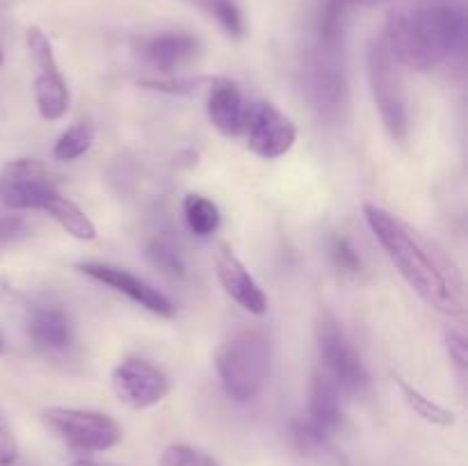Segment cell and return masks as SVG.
Here are the masks:
<instances>
[{
    "instance_id": "7",
    "label": "cell",
    "mask_w": 468,
    "mask_h": 466,
    "mask_svg": "<svg viewBox=\"0 0 468 466\" xmlns=\"http://www.w3.org/2000/svg\"><path fill=\"white\" fill-rule=\"evenodd\" d=\"M44 420L67 446L82 452H103L122 441L117 420L101 411L50 407L44 411Z\"/></svg>"
},
{
    "instance_id": "15",
    "label": "cell",
    "mask_w": 468,
    "mask_h": 466,
    "mask_svg": "<svg viewBox=\"0 0 468 466\" xmlns=\"http://www.w3.org/2000/svg\"><path fill=\"white\" fill-rule=\"evenodd\" d=\"M27 334L32 343L46 355H62L73 343L71 320L55 304H39L30 311Z\"/></svg>"
},
{
    "instance_id": "22",
    "label": "cell",
    "mask_w": 468,
    "mask_h": 466,
    "mask_svg": "<svg viewBox=\"0 0 468 466\" xmlns=\"http://www.w3.org/2000/svg\"><path fill=\"white\" fill-rule=\"evenodd\" d=\"M187 3L204 9L233 39H240L245 35V18H242V9L236 0H187Z\"/></svg>"
},
{
    "instance_id": "30",
    "label": "cell",
    "mask_w": 468,
    "mask_h": 466,
    "mask_svg": "<svg viewBox=\"0 0 468 466\" xmlns=\"http://www.w3.org/2000/svg\"><path fill=\"white\" fill-rule=\"evenodd\" d=\"M347 5H375V3H382V0H346Z\"/></svg>"
},
{
    "instance_id": "26",
    "label": "cell",
    "mask_w": 468,
    "mask_h": 466,
    "mask_svg": "<svg viewBox=\"0 0 468 466\" xmlns=\"http://www.w3.org/2000/svg\"><path fill=\"white\" fill-rule=\"evenodd\" d=\"M443 343H446V350H448V356H451V361L455 364V368L460 370L462 377H464L468 368V341L464 332H460V329H446Z\"/></svg>"
},
{
    "instance_id": "31",
    "label": "cell",
    "mask_w": 468,
    "mask_h": 466,
    "mask_svg": "<svg viewBox=\"0 0 468 466\" xmlns=\"http://www.w3.org/2000/svg\"><path fill=\"white\" fill-rule=\"evenodd\" d=\"M5 352V338H3V334H0V355H3Z\"/></svg>"
},
{
    "instance_id": "24",
    "label": "cell",
    "mask_w": 468,
    "mask_h": 466,
    "mask_svg": "<svg viewBox=\"0 0 468 466\" xmlns=\"http://www.w3.org/2000/svg\"><path fill=\"white\" fill-rule=\"evenodd\" d=\"M160 466H219L218 461L204 450L187 446V443H172L165 448L160 457Z\"/></svg>"
},
{
    "instance_id": "19",
    "label": "cell",
    "mask_w": 468,
    "mask_h": 466,
    "mask_svg": "<svg viewBox=\"0 0 468 466\" xmlns=\"http://www.w3.org/2000/svg\"><path fill=\"white\" fill-rule=\"evenodd\" d=\"M183 215H186L190 231L199 238L213 236L219 228V222H222L218 204L201 195H187L183 199Z\"/></svg>"
},
{
    "instance_id": "2",
    "label": "cell",
    "mask_w": 468,
    "mask_h": 466,
    "mask_svg": "<svg viewBox=\"0 0 468 466\" xmlns=\"http://www.w3.org/2000/svg\"><path fill=\"white\" fill-rule=\"evenodd\" d=\"M464 9L455 0H400L388 12L382 41L398 64L432 71L464 44Z\"/></svg>"
},
{
    "instance_id": "14",
    "label": "cell",
    "mask_w": 468,
    "mask_h": 466,
    "mask_svg": "<svg viewBox=\"0 0 468 466\" xmlns=\"http://www.w3.org/2000/svg\"><path fill=\"white\" fill-rule=\"evenodd\" d=\"M206 112L210 123L218 128L222 135L236 137L245 126V103L238 85L229 78H210L208 96H206Z\"/></svg>"
},
{
    "instance_id": "12",
    "label": "cell",
    "mask_w": 468,
    "mask_h": 466,
    "mask_svg": "<svg viewBox=\"0 0 468 466\" xmlns=\"http://www.w3.org/2000/svg\"><path fill=\"white\" fill-rule=\"evenodd\" d=\"M114 393L133 409H149L169 393V379L158 365L144 359H123L112 370Z\"/></svg>"
},
{
    "instance_id": "20",
    "label": "cell",
    "mask_w": 468,
    "mask_h": 466,
    "mask_svg": "<svg viewBox=\"0 0 468 466\" xmlns=\"http://www.w3.org/2000/svg\"><path fill=\"white\" fill-rule=\"evenodd\" d=\"M396 384H398V388L402 391V396H405V402L411 407V409H414L416 416H420V418L428 420V423L439 425V428H448V425L455 423V416H452V411H448L446 407H441L439 402H434L432 397H428L425 393H420L419 388H416L414 384L407 382L405 377L396 375Z\"/></svg>"
},
{
    "instance_id": "21",
    "label": "cell",
    "mask_w": 468,
    "mask_h": 466,
    "mask_svg": "<svg viewBox=\"0 0 468 466\" xmlns=\"http://www.w3.org/2000/svg\"><path fill=\"white\" fill-rule=\"evenodd\" d=\"M94 126L90 123H76V126L67 128L55 142L53 158L62 160V163H73V160L82 158L94 144Z\"/></svg>"
},
{
    "instance_id": "32",
    "label": "cell",
    "mask_w": 468,
    "mask_h": 466,
    "mask_svg": "<svg viewBox=\"0 0 468 466\" xmlns=\"http://www.w3.org/2000/svg\"><path fill=\"white\" fill-rule=\"evenodd\" d=\"M5 62V55H3V50H0V64Z\"/></svg>"
},
{
    "instance_id": "4",
    "label": "cell",
    "mask_w": 468,
    "mask_h": 466,
    "mask_svg": "<svg viewBox=\"0 0 468 466\" xmlns=\"http://www.w3.org/2000/svg\"><path fill=\"white\" fill-rule=\"evenodd\" d=\"M272 347L261 329H247L224 343L218 352V375L229 397L251 402L261 396L270 375Z\"/></svg>"
},
{
    "instance_id": "29",
    "label": "cell",
    "mask_w": 468,
    "mask_h": 466,
    "mask_svg": "<svg viewBox=\"0 0 468 466\" xmlns=\"http://www.w3.org/2000/svg\"><path fill=\"white\" fill-rule=\"evenodd\" d=\"M71 466H103V464H99V461H91V460H78V461H73Z\"/></svg>"
},
{
    "instance_id": "3",
    "label": "cell",
    "mask_w": 468,
    "mask_h": 466,
    "mask_svg": "<svg viewBox=\"0 0 468 466\" xmlns=\"http://www.w3.org/2000/svg\"><path fill=\"white\" fill-rule=\"evenodd\" d=\"M346 0H327L315 27V41L311 48L306 82L315 110L324 119H338L347 103L346 71Z\"/></svg>"
},
{
    "instance_id": "16",
    "label": "cell",
    "mask_w": 468,
    "mask_h": 466,
    "mask_svg": "<svg viewBox=\"0 0 468 466\" xmlns=\"http://www.w3.org/2000/svg\"><path fill=\"white\" fill-rule=\"evenodd\" d=\"M199 48L201 46L197 37L183 35V32H167V35H158L146 41L142 55L158 71L174 73L187 67L199 55Z\"/></svg>"
},
{
    "instance_id": "6",
    "label": "cell",
    "mask_w": 468,
    "mask_h": 466,
    "mask_svg": "<svg viewBox=\"0 0 468 466\" xmlns=\"http://www.w3.org/2000/svg\"><path fill=\"white\" fill-rule=\"evenodd\" d=\"M315 341H318L323 373L336 382L343 393H361L368 387V373L356 355L355 345L346 336L332 311H320L315 323Z\"/></svg>"
},
{
    "instance_id": "5",
    "label": "cell",
    "mask_w": 468,
    "mask_h": 466,
    "mask_svg": "<svg viewBox=\"0 0 468 466\" xmlns=\"http://www.w3.org/2000/svg\"><path fill=\"white\" fill-rule=\"evenodd\" d=\"M368 80L384 131L393 142L405 144L407 135H410L405 85H402L400 71H398V62L391 58L384 41H373L368 48Z\"/></svg>"
},
{
    "instance_id": "23",
    "label": "cell",
    "mask_w": 468,
    "mask_h": 466,
    "mask_svg": "<svg viewBox=\"0 0 468 466\" xmlns=\"http://www.w3.org/2000/svg\"><path fill=\"white\" fill-rule=\"evenodd\" d=\"M149 259L167 274H183V270H186L178 247L167 236L154 238V242L149 245Z\"/></svg>"
},
{
    "instance_id": "9",
    "label": "cell",
    "mask_w": 468,
    "mask_h": 466,
    "mask_svg": "<svg viewBox=\"0 0 468 466\" xmlns=\"http://www.w3.org/2000/svg\"><path fill=\"white\" fill-rule=\"evenodd\" d=\"M27 48H30L32 58L37 64V78H35V101L39 114L48 122H58L67 114L69 103H71V94H69V85L64 80L62 71L55 59L53 46L50 39L39 30V27H30L26 35Z\"/></svg>"
},
{
    "instance_id": "28",
    "label": "cell",
    "mask_w": 468,
    "mask_h": 466,
    "mask_svg": "<svg viewBox=\"0 0 468 466\" xmlns=\"http://www.w3.org/2000/svg\"><path fill=\"white\" fill-rule=\"evenodd\" d=\"M18 460V443L12 429L0 416V466H12Z\"/></svg>"
},
{
    "instance_id": "17",
    "label": "cell",
    "mask_w": 468,
    "mask_h": 466,
    "mask_svg": "<svg viewBox=\"0 0 468 466\" xmlns=\"http://www.w3.org/2000/svg\"><path fill=\"white\" fill-rule=\"evenodd\" d=\"M341 388L336 387L332 377L318 370L314 375L309 393V420L306 423L315 429V432L329 437L336 432L338 425L343 420V407H341Z\"/></svg>"
},
{
    "instance_id": "13",
    "label": "cell",
    "mask_w": 468,
    "mask_h": 466,
    "mask_svg": "<svg viewBox=\"0 0 468 466\" xmlns=\"http://www.w3.org/2000/svg\"><path fill=\"white\" fill-rule=\"evenodd\" d=\"M215 268H218L219 283H222L227 295L231 297L236 304H240L242 309L250 311V313L254 315H263L265 311H268V297L261 291V286L256 283V279L251 277L250 270L245 268V263L233 254L231 247H219L218 259H215Z\"/></svg>"
},
{
    "instance_id": "8",
    "label": "cell",
    "mask_w": 468,
    "mask_h": 466,
    "mask_svg": "<svg viewBox=\"0 0 468 466\" xmlns=\"http://www.w3.org/2000/svg\"><path fill=\"white\" fill-rule=\"evenodd\" d=\"M58 195L53 174L37 160H12L0 172V201L12 210H44Z\"/></svg>"
},
{
    "instance_id": "10",
    "label": "cell",
    "mask_w": 468,
    "mask_h": 466,
    "mask_svg": "<svg viewBox=\"0 0 468 466\" xmlns=\"http://www.w3.org/2000/svg\"><path fill=\"white\" fill-rule=\"evenodd\" d=\"M242 131H247V146L251 154L263 160L282 158L297 142L295 122L268 101L254 103L247 110Z\"/></svg>"
},
{
    "instance_id": "25",
    "label": "cell",
    "mask_w": 468,
    "mask_h": 466,
    "mask_svg": "<svg viewBox=\"0 0 468 466\" xmlns=\"http://www.w3.org/2000/svg\"><path fill=\"white\" fill-rule=\"evenodd\" d=\"M329 256H332L334 265H336L338 270H346V272H352L356 274L361 270V259L359 254H356L355 247L350 245V240L347 238H332V245H329Z\"/></svg>"
},
{
    "instance_id": "27",
    "label": "cell",
    "mask_w": 468,
    "mask_h": 466,
    "mask_svg": "<svg viewBox=\"0 0 468 466\" xmlns=\"http://www.w3.org/2000/svg\"><path fill=\"white\" fill-rule=\"evenodd\" d=\"M27 236H30V227L26 224V219L16 217V215H3L0 217V249L16 245L18 240Z\"/></svg>"
},
{
    "instance_id": "18",
    "label": "cell",
    "mask_w": 468,
    "mask_h": 466,
    "mask_svg": "<svg viewBox=\"0 0 468 466\" xmlns=\"http://www.w3.org/2000/svg\"><path fill=\"white\" fill-rule=\"evenodd\" d=\"M44 213H48L69 236H73L76 240L90 242L96 238V227L90 217L85 215V210L78 208V204H73L71 199L58 195L53 199H48V204L44 206Z\"/></svg>"
},
{
    "instance_id": "1",
    "label": "cell",
    "mask_w": 468,
    "mask_h": 466,
    "mask_svg": "<svg viewBox=\"0 0 468 466\" xmlns=\"http://www.w3.org/2000/svg\"><path fill=\"white\" fill-rule=\"evenodd\" d=\"M364 215L370 231L416 295L441 313L464 315V279L455 263L391 210L378 204H364Z\"/></svg>"
},
{
    "instance_id": "11",
    "label": "cell",
    "mask_w": 468,
    "mask_h": 466,
    "mask_svg": "<svg viewBox=\"0 0 468 466\" xmlns=\"http://www.w3.org/2000/svg\"><path fill=\"white\" fill-rule=\"evenodd\" d=\"M76 270L80 274H85V277L122 292V295H126L128 300H133L142 309L151 311V313L163 315V318H172L176 313V306H174V302L165 292H160L149 281L133 274L131 270L119 268V265L112 263H78Z\"/></svg>"
}]
</instances>
